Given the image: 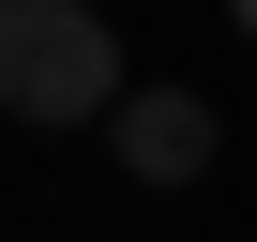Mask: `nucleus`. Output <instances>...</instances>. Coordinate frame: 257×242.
Masks as SVG:
<instances>
[{"instance_id": "obj_3", "label": "nucleus", "mask_w": 257, "mask_h": 242, "mask_svg": "<svg viewBox=\"0 0 257 242\" xmlns=\"http://www.w3.org/2000/svg\"><path fill=\"white\" fill-rule=\"evenodd\" d=\"M227 16H242V31H257V0H227Z\"/></svg>"}, {"instance_id": "obj_1", "label": "nucleus", "mask_w": 257, "mask_h": 242, "mask_svg": "<svg viewBox=\"0 0 257 242\" xmlns=\"http://www.w3.org/2000/svg\"><path fill=\"white\" fill-rule=\"evenodd\" d=\"M0 121H121V46L91 0H0Z\"/></svg>"}, {"instance_id": "obj_2", "label": "nucleus", "mask_w": 257, "mask_h": 242, "mask_svg": "<svg viewBox=\"0 0 257 242\" xmlns=\"http://www.w3.org/2000/svg\"><path fill=\"white\" fill-rule=\"evenodd\" d=\"M106 137H121V167H137V182H197V167H212V106L167 76V91H121Z\"/></svg>"}]
</instances>
